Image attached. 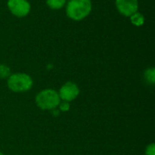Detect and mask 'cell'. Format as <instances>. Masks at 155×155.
Returning <instances> with one entry per match:
<instances>
[{
    "label": "cell",
    "mask_w": 155,
    "mask_h": 155,
    "mask_svg": "<svg viewBox=\"0 0 155 155\" xmlns=\"http://www.w3.org/2000/svg\"><path fill=\"white\" fill-rule=\"evenodd\" d=\"M91 0H70L65 7L66 15L74 21H81L92 12Z\"/></svg>",
    "instance_id": "1"
},
{
    "label": "cell",
    "mask_w": 155,
    "mask_h": 155,
    "mask_svg": "<svg viewBox=\"0 0 155 155\" xmlns=\"http://www.w3.org/2000/svg\"><path fill=\"white\" fill-rule=\"evenodd\" d=\"M35 101L38 108L45 111H51L58 107L61 99L57 91L52 88H46L43 89L35 95Z\"/></svg>",
    "instance_id": "2"
},
{
    "label": "cell",
    "mask_w": 155,
    "mask_h": 155,
    "mask_svg": "<svg viewBox=\"0 0 155 155\" xmlns=\"http://www.w3.org/2000/svg\"><path fill=\"white\" fill-rule=\"evenodd\" d=\"M32 77L25 73H15L11 74L6 79V84L8 89L14 93H25L33 87Z\"/></svg>",
    "instance_id": "3"
},
{
    "label": "cell",
    "mask_w": 155,
    "mask_h": 155,
    "mask_svg": "<svg viewBox=\"0 0 155 155\" xmlns=\"http://www.w3.org/2000/svg\"><path fill=\"white\" fill-rule=\"evenodd\" d=\"M7 8L16 17H25L31 11V5L28 0H7Z\"/></svg>",
    "instance_id": "4"
},
{
    "label": "cell",
    "mask_w": 155,
    "mask_h": 155,
    "mask_svg": "<svg viewBox=\"0 0 155 155\" xmlns=\"http://www.w3.org/2000/svg\"><path fill=\"white\" fill-rule=\"evenodd\" d=\"M79 94H80L79 86L75 83L71 81L64 83L58 91V94L61 101L68 102V103L75 100L78 97Z\"/></svg>",
    "instance_id": "5"
},
{
    "label": "cell",
    "mask_w": 155,
    "mask_h": 155,
    "mask_svg": "<svg viewBox=\"0 0 155 155\" xmlns=\"http://www.w3.org/2000/svg\"><path fill=\"white\" fill-rule=\"evenodd\" d=\"M115 6L122 15L130 17L138 12L139 2L138 0H115Z\"/></svg>",
    "instance_id": "6"
},
{
    "label": "cell",
    "mask_w": 155,
    "mask_h": 155,
    "mask_svg": "<svg viewBox=\"0 0 155 155\" xmlns=\"http://www.w3.org/2000/svg\"><path fill=\"white\" fill-rule=\"evenodd\" d=\"M130 21L134 25H135L137 27H140V26L143 25V24L145 22V18H144V16H143V15L142 13L136 12V13H134V15H132L130 16Z\"/></svg>",
    "instance_id": "7"
},
{
    "label": "cell",
    "mask_w": 155,
    "mask_h": 155,
    "mask_svg": "<svg viewBox=\"0 0 155 155\" xmlns=\"http://www.w3.org/2000/svg\"><path fill=\"white\" fill-rule=\"evenodd\" d=\"M143 78L148 84L153 85L155 83V69L153 67L147 68L143 73Z\"/></svg>",
    "instance_id": "8"
},
{
    "label": "cell",
    "mask_w": 155,
    "mask_h": 155,
    "mask_svg": "<svg viewBox=\"0 0 155 155\" xmlns=\"http://www.w3.org/2000/svg\"><path fill=\"white\" fill-rule=\"evenodd\" d=\"M46 5L53 10H59L66 5V0H46Z\"/></svg>",
    "instance_id": "9"
},
{
    "label": "cell",
    "mask_w": 155,
    "mask_h": 155,
    "mask_svg": "<svg viewBox=\"0 0 155 155\" xmlns=\"http://www.w3.org/2000/svg\"><path fill=\"white\" fill-rule=\"evenodd\" d=\"M11 74L10 67L5 64H0V78L1 79H7Z\"/></svg>",
    "instance_id": "10"
},
{
    "label": "cell",
    "mask_w": 155,
    "mask_h": 155,
    "mask_svg": "<svg viewBox=\"0 0 155 155\" xmlns=\"http://www.w3.org/2000/svg\"><path fill=\"white\" fill-rule=\"evenodd\" d=\"M57 108L59 109L60 112H68L69 109H70V103L61 101Z\"/></svg>",
    "instance_id": "11"
},
{
    "label": "cell",
    "mask_w": 155,
    "mask_h": 155,
    "mask_svg": "<svg viewBox=\"0 0 155 155\" xmlns=\"http://www.w3.org/2000/svg\"><path fill=\"white\" fill-rule=\"evenodd\" d=\"M144 155H155V144L153 143L148 144L145 148Z\"/></svg>",
    "instance_id": "12"
},
{
    "label": "cell",
    "mask_w": 155,
    "mask_h": 155,
    "mask_svg": "<svg viewBox=\"0 0 155 155\" xmlns=\"http://www.w3.org/2000/svg\"><path fill=\"white\" fill-rule=\"evenodd\" d=\"M0 155H5V154H4V153H3L2 152H0Z\"/></svg>",
    "instance_id": "13"
}]
</instances>
